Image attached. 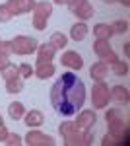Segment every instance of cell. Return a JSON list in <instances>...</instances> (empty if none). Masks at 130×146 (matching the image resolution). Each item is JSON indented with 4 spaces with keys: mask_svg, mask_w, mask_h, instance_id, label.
I'll return each mask as SVG.
<instances>
[{
    "mask_svg": "<svg viewBox=\"0 0 130 146\" xmlns=\"http://www.w3.org/2000/svg\"><path fill=\"white\" fill-rule=\"evenodd\" d=\"M86 101V86L74 72H64L51 88V103L60 115H76Z\"/></svg>",
    "mask_w": 130,
    "mask_h": 146,
    "instance_id": "cell-1",
    "label": "cell"
},
{
    "mask_svg": "<svg viewBox=\"0 0 130 146\" xmlns=\"http://www.w3.org/2000/svg\"><path fill=\"white\" fill-rule=\"evenodd\" d=\"M60 136L64 138L66 146H89L93 142V133L91 131H80L74 123L66 121L58 127Z\"/></svg>",
    "mask_w": 130,
    "mask_h": 146,
    "instance_id": "cell-2",
    "label": "cell"
},
{
    "mask_svg": "<svg viewBox=\"0 0 130 146\" xmlns=\"http://www.w3.org/2000/svg\"><path fill=\"white\" fill-rule=\"evenodd\" d=\"M51 14H53V4L51 2H47V0L35 2V8H33V27L39 29V31H45Z\"/></svg>",
    "mask_w": 130,
    "mask_h": 146,
    "instance_id": "cell-3",
    "label": "cell"
},
{
    "mask_svg": "<svg viewBox=\"0 0 130 146\" xmlns=\"http://www.w3.org/2000/svg\"><path fill=\"white\" fill-rule=\"evenodd\" d=\"M111 101V90L107 84L103 82H95V86L91 88V105L93 109H105Z\"/></svg>",
    "mask_w": 130,
    "mask_h": 146,
    "instance_id": "cell-4",
    "label": "cell"
},
{
    "mask_svg": "<svg viewBox=\"0 0 130 146\" xmlns=\"http://www.w3.org/2000/svg\"><path fill=\"white\" fill-rule=\"evenodd\" d=\"M37 47L39 43L27 35H18L12 39V53H16V55H31L37 51Z\"/></svg>",
    "mask_w": 130,
    "mask_h": 146,
    "instance_id": "cell-5",
    "label": "cell"
},
{
    "mask_svg": "<svg viewBox=\"0 0 130 146\" xmlns=\"http://www.w3.org/2000/svg\"><path fill=\"white\" fill-rule=\"evenodd\" d=\"M105 121H107V125H109V135H113L115 138H119V144H120V136L124 135V131H126L128 127L122 123V119H119L117 109H107Z\"/></svg>",
    "mask_w": 130,
    "mask_h": 146,
    "instance_id": "cell-6",
    "label": "cell"
},
{
    "mask_svg": "<svg viewBox=\"0 0 130 146\" xmlns=\"http://www.w3.org/2000/svg\"><path fill=\"white\" fill-rule=\"evenodd\" d=\"M66 6H68L70 12H72L76 18H80L82 22H86V20H89V18H93V6H91L87 0H68Z\"/></svg>",
    "mask_w": 130,
    "mask_h": 146,
    "instance_id": "cell-7",
    "label": "cell"
},
{
    "mask_svg": "<svg viewBox=\"0 0 130 146\" xmlns=\"http://www.w3.org/2000/svg\"><path fill=\"white\" fill-rule=\"evenodd\" d=\"M23 142L27 146H54V138L49 135H43L41 131H29Z\"/></svg>",
    "mask_w": 130,
    "mask_h": 146,
    "instance_id": "cell-8",
    "label": "cell"
},
{
    "mask_svg": "<svg viewBox=\"0 0 130 146\" xmlns=\"http://www.w3.org/2000/svg\"><path fill=\"white\" fill-rule=\"evenodd\" d=\"M97 123V113L93 111V109H84V111L78 113L76 117V127L80 131H91V127Z\"/></svg>",
    "mask_w": 130,
    "mask_h": 146,
    "instance_id": "cell-9",
    "label": "cell"
},
{
    "mask_svg": "<svg viewBox=\"0 0 130 146\" xmlns=\"http://www.w3.org/2000/svg\"><path fill=\"white\" fill-rule=\"evenodd\" d=\"M35 2H37V0H8V2H6V8L10 10L12 16H20V14L33 12Z\"/></svg>",
    "mask_w": 130,
    "mask_h": 146,
    "instance_id": "cell-10",
    "label": "cell"
},
{
    "mask_svg": "<svg viewBox=\"0 0 130 146\" xmlns=\"http://www.w3.org/2000/svg\"><path fill=\"white\" fill-rule=\"evenodd\" d=\"M60 64L72 68V70H82L84 58L78 55L76 51H66V53H62V56H60Z\"/></svg>",
    "mask_w": 130,
    "mask_h": 146,
    "instance_id": "cell-11",
    "label": "cell"
},
{
    "mask_svg": "<svg viewBox=\"0 0 130 146\" xmlns=\"http://www.w3.org/2000/svg\"><path fill=\"white\" fill-rule=\"evenodd\" d=\"M35 53H37V64H41V62H51V60H53L56 49H54L51 43H43V45L37 47Z\"/></svg>",
    "mask_w": 130,
    "mask_h": 146,
    "instance_id": "cell-12",
    "label": "cell"
},
{
    "mask_svg": "<svg viewBox=\"0 0 130 146\" xmlns=\"http://www.w3.org/2000/svg\"><path fill=\"white\" fill-rule=\"evenodd\" d=\"M107 72H109V66L103 62V60L91 64V68H89V76L95 80V82H103V80L107 78Z\"/></svg>",
    "mask_w": 130,
    "mask_h": 146,
    "instance_id": "cell-13",
    "label": "cell"
},
{
    "mask_svg": "<svg viewBox=\"0 0 130 146\" xmlns=\"http://www.w3.org/2000/svg\"><path fill=\"white\" fill-rule=\"evenodd\" d=\"M23 121H25L27 127H41L43 121H45V117L39 109H31V111H27L23 115Z\"/></svg>",
    "mask_w": 130,
    "mask_h": 146,
    "instance_id": "cell-14",
    "label": "cell"
},
{
    "mask_svg": "<svg viewBox=\"0 0 130 146\" xmlns=\"http://www.w3.org/2000/svg\"><path fill=\"white\" fill-rule=\"evenodd\" d=\"M54 72H56V68H54L53 62H41V64H37V68H35V76L37 78H41V80H47V78H51Z\"/></svg>",
    "mask_w": 130,
    "mask_h": 146,
    "instance_id": "cell-15",
    "label": "cell"
},
{
    "mask_svg": "<svg viewBox=\"0 0 130 146\" xmlns=\"http://www.w3.org/2000/svg\"><path fill=\"white\" fill-rule=\"evenodd\" d=\"M87 31H89V27L86 25V22L74 23V25L70 27V37H72L74 41H84L87 37Z\"/></svg>",
    "mask_w": 130,
    "mask_h": 146,
    "instance_id": "cell-16",
    "label": "cell"
},
{
    "mask_svg": "<svg viewBox=\"0 0 130 146\" xmlns=\"http://www.w3.org/2000/svg\"><path fill=\"white\" fill-rule=\"evenodd\" d=\"M113 51V47L109 43V39H95V43H93V53L99 56V58H103L105 55H109Z\"/></svg>",
    "mask_w": 130,
    "mask_h": 146,
    "instance_id": "cell-17",
    "label": "cell"
},
{
    "mask_svg": "<svg viewBox=\"0 0 130 146\" xmlns=\"http://www.w3.org/2000/svg\"><path fill=\"white\" fill-rule=\"evenodd\" d=\"M111 98L115 101H119V103H128V100H130L128 88H124V86H115V88H111Z\"/></svg>",
    "mask_w": 130,
    "mask_h": 146,
    "instance_id": "cell-18",
    "label": "cell"
},
{
    "mask_svg": "<svg viewBox=\"0 0 130 146\" xmlns=\"http://www.w3.org/2000/svg\"><path fill=\"white\" fill-rule=\"evenodd\" d=\"M93 35H95V39H111V35L115 33H113L111 25H107V23H95L93 25Z\"/></svg>",
    "mask_w": 130,
    "mask_h": 146,
    "instance_id": "cell-19",
    "label": "cell"
},
{
    "mask_svg": "<svg viewBox=\"0 0 130 146\" xmlns=\"http://www.w3.org/2000/svg\"><path fill=\"white\" fill-rule=\"evenodd\" d=\"M8 113H10V117L14 121H20V119H23V115H25V107H23L22 101H12L10 107H8Z\"/></svg>",
    "mask_w": 130,
    "mask_h": 146,
    "instance_id": "cell-20",
    "label": "cell"
},
{
    "mask_svg": "<svg viewBox=\"0 0 130 146\" xmlns=\"http://www.w3.org/2000/svg\"><path fill=\"white\" fill-rule=\"evenodd\" d=\"M22 90H23V80L22 78L6 80V92L8 94H20Z\"/></svg>",
    "mask_w": 130,
    "mask_h": 146,
    "instance_id": "cell-21",
    "label": "cell"
},
{
    "mask_svg": "<svg viewBox=\"0 0 130 146\" xmlns=\"http://www.w3.org/2000/svg\"><path fill=\"white\" fill-rule=\"evenodd\" d=\"M49 43H51L54 49H62V47H66V43H68V37H66L64 33H60V31H54V33L51 35V41H49Z\"/></svg>",
    "mask_w": 130,
    "mask_h": 146,
    "instance_id": "cell-22",
    "label": "cell"
},
{
    "mask_svg": "<svg viewBox=\"0 0 130 146\" xmlns=\"http://www.w3.org/2000/svg\"><path fill=\"white\" fill-rule=\"evenodd\" d=\"M113 66V72L117 74V76H126L128 74V62H124V60H117V62H113L111 64Z\"/></svg>",
    "mask_w": 130,
    "mask_h": 146,
    "instance_id": "cell-23",
    "label": "cell"
},
{
    "mask_svg": "<svg viewBox=\"0 0 130 146\" xmlns=\"http://www.w3.org/2000/svg\"><path fill=\"white\" fill-rule=\"evenodd\" d=\"M2 76H4V80L20 78V68H18V66H14V64H10V66H6L4 70H2Z\"/></svg>",
    "mask_w": 130,
    "mask_h": 146,
    "instance_id": "cell-24",
    "label": "cell"
},
{
    "mask_svg": "<svg viewBox=\"0 0 130 146\" xmlns=\"http://www.w3.org/2000/svg\"><path fill=\"white\" fill-rule=\"evenodd\" d=\"M113 33H126L128 31V22L126 20H117L115 23H111Z\"/></svg>",
    "mask_w": 130,
    "mask_h": 146,
    "instance_id": "cell-25",
    "label": "cell"
},
{
    "mask_svg": "<svg viewBox=\"0 0 130 146\" xmlns=\"http://www.w3.org/2000/svg\"><path fill=\"white\" fill-rule=\"evenodd\" d=\"M6 144H10V146H20L23 142L22 140V136L20 135H16V133H8V136H6V140H4Z\"/></svg>",
    "mask_w": 130,
    "mask_h": 146,
    "instance_id": "cell-26",
    "label": "cell"
},
{
    "mask_svg": "<svg viewBox=\"0 0 130 146\" xmlns=\"http://www.w3.org/2000/svg\"><path fill=\"white\" fill-rule=\"evenodd\" d=\"M18 68H20V78H31L33 72H35V70H33V66L25 64V62H23V64H20Z\"/></svg>",
    "mask_w": 130,
    "mask_h": 146,
    "instance_id": "cell-27",
    "label": "cell"
},
{
    "mask_svg": "<svg viewBox=\"0 0 130 146\" xmlns=\"http://www.w3.org/2000/svg\"><path fill=\"white\" fill-rule=\"evenodd\" d=\"M10 20H12L10 10L6 8V4H2L0 6V23H6V22H10Z\"/></svg>",
    "mask_w": 130,
    "mask_h": 146,
    "instance_id": "cell-28",
    "label": "cell"
},
{
    "mask_svg": "<svg viewBox=\"0 0 130 146\" xmlns=\"http://www.w3.org/2000/svg\"><path fill=\"white\" fill-rule=\"evenodd\" d=\"M101 144H103V146H120L119 144V138H115V136L109 135V133L103 136V142H101Z\"/></svg>",
    "mask_w": 130,
    "mask_h": 146,
    "instance_id": "cell-29",
    "label": "cell"
},
{
    "mask_svg": "<svg viewBox=\"0 0 130 146\" xmlns=\"http://www.w3.org/2000/svg\"><path fill=\"white\" fill-rule=\"evenodd\" d=\"M10 64H12V62H10V55L0 51V72H2L6 66H10Z\"/></svg>",
    "mask_w": 130,
    "mask_h": 146,
    "instance_id": "cell-30",
    "label": "cell"
},
{
    "mask_svg": "<svg viewBox=\"0 0 130 146\" xmlns=\"http://www.w3.org/2000/svg\"><path fill=\"white\" fill-rule=\"evenodd\" d=\"M101 60H103L105 64H113V62H117V60H119V55H117L115 51H111V53H109V55H105Z\"/></svg>",
    "mask_w": 130,
    "mask_h": 146,
    "instance_id": "cell-31",
    "label": "cell"
},
{
    "mask_svg": "<svg viewBox=\"0 0 130 146\" xmlns=\"http://www.w3.org/2000/svg\"><path fill=\"white\" fill-rule=\"evenodd\" d=\"M0 51L10 55V53H12V41H2V43H0Z\"/></svg>",
    "mask_w": 130,
    "mask_h": 146,
    "instance_id": "cell-32",
    "label": "cell"
},
{
    "mask_svg": "<svg viewBox=\"0 0 130 146\" xmlns=\"http://www.w3.org/2000/svg\"><path fill=\"white\" fill-rule=\"evenodd\" d=\"M6 136H8L6 127H4V125H0V142H4V140H6Z\"/></svg>",
    "mask_w": 130,
    "mask_h": 146,
    "instance_id": "cell-33",
    "label": "cell"
},
{
    "mask_svg": "<svg viewBox=\"0 0 130 146\" xmlns=\"http://www.w3.org/2000/svg\"><path fill=\"white\" fill-rule=\"evenodd\" d=\"M54 4H58V6H64V4H68V0H53Z\"/></svg>",
    "mask_w": 130,
    "mask_h": 146,
    "instance_id": "cell-34",
    "label": "cell"
},
{
    "mask_svg": "<svg viewBox=\"0 0 130 146\" xmlns=\"http://www.w3.org/2000/svg\"><path fill=\"white\" fill-rule=\"evenodd\" d=\"M117 2H120V4H122V6H126V8L130 6V0H117Z\"/></svg>",
    "mask_w": 130,
    "mask_h": 146,
    "instance_id": "cell-35",
    "label": "cell"
},
{
    "mask_svg": "<svg viewBox=\"0 0 130 146\" xmlns=\"http://www.w3.org/2000/svg\"><path fill=\"white\" fill-rule=\"evenodd\" d=\"M128 47H130V43H126V45H124V55H126V56L130 55V49H128Z\"/></svg>",
    "mask_w": 130,
    "mask_h": 146,
    "instance_id": "cell-36",
    "label": "cell"
},
{
    "mask_svg": "<svg viewBox=\"0 0 130 146\" xmlns=\"http://www.w3.org/2000/svg\"><path fill=\"white\" fill-rule=\"evenodd\" d=\"M105 4H113V2H117V0H103Z\"/></svg>",
    "mask_w": 130,
    "mask_h": 146,
    "instance_id": "cell-37",
    "label": "cell"
},
{
    "mask_svg": "<svg viewBox=\"0 0 130 146\" xmlns=\"http://www.w3.org/2000/svg\"><path fill=\"white\" fill-rule=\"evenodd\" d=\"M0 125H4V119H2V115H0Z\"/></svg>",
    "mask_w": 130,
    "mask_h": 146,
    "instance_id": "cell-38",
    "label": "cell"
},
{
    "mask_svg": "<svg viewBox=\"0 0 130 146\" xmlns=\"http://www.w3.org/2000/svg\"><path fill=\"white\" fill-rule=\"evenodd\" d=\"M0 43H2V39H0Z\"/></svg>",
    "mask_w": 130,
    "mask_h": 146,
    "instance_id": "cell-39",
    "label": "cell"
}]
</instances>
